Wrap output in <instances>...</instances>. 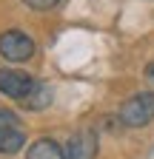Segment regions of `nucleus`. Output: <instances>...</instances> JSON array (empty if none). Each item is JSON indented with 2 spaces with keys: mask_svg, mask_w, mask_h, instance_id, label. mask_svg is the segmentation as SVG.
<instances>
[{
  "mask_svg": "<svg viewBox=\"0 0 154 159\" xmlns=\"http://www.w3.org/2000/svg\"><path fill=\"white\" fill-rule=\"evenodd\" d=\"M120 119L123 125L128 128H143L154 119V91H143V94H134L128 97L123 108H120Z\"/></svg>",
  "mask_w": 154,
  "mask_h": 159,
  "instance_id": "f257e3e1",
  "label": "nucleus"
},
{
  "mask_svg": "<svg viewBox=\"0 0 154 159\" xmlns=\"http://www.w3.org/2000/svg\"><path fill=\"white\" fill-rule=\"evenodd\" d=\"M146 80L154 85V63H148V66H146Z\"/></svg>",
  "mask_w": 154,
  "mask_h": 159,
  "instance_id": "9d476101",
  "label": "nucleus"
},
{
  "mask_svg": "<svg viewBox=\"0 0 154 159\" xmlns=\"http://www.w3.org/2000/svg\"><path fill=\"white\" fill-rule=\"evenodd\" d=\"M0 54L9 63H26V60L34 57V40L20 29L3 31L0 34Z\"/></svg>",
  "mask_w": 154,
  "mask_h": 159,
  "instance_id": "f03ea898",
  "label": "nucleus"
},
{
  "mask_svg": "<svg viewBox=\"0 0 154 159\" xmlns=\"http://www.w3.org/2000/svg\"><path fill=\"white\" fill-rule=\"evenodd\" d=\"M26 6H31V9H37V11H46V9H54L57 6V0H23Z\"/></svg>",
  "mask_w": 154,
  "mask_h": 159,
  "instance_id": "1a4fd4ad",
  "label": "nucleus"
},
{
  "mask_svg": "<svg viewBox=\"0 0 154 159\" xmlns=\"http://www.w3.org/2000/svg\"><path fill=\"white\" fill-rule=\"evenodd\" d=\"M34 83L37 80L23 74V71H14V68H3L0 71V91H3L6 97H12V99H20V102L31 94Z\"/></svg>",
  "mask_w": 154,
  "mask_h": 159,
  "instance_id": "7ed1b4c3",
  "label": "nucleus"
},
{
  "mask_svg": "<svg viewBox=\"0 0 154 159\" xmlns=\"http://www.w3.org/2000/svg\"><path fill=\"white\" fill-rule=\"evenodd\" d=\"M97 156V134L91 128H80L71 134L69 145H66V159H94Z\"/></svg>",
  "mask_w": 154,
  "mask_h": 159,
  "instance_id": "20e7f679",
  "label": "nucleus"
},
{
  "mask_svg": "<svg viewBox=\"0 0 154 159\" xmlns=\"http://www.w3.org/2000/svg\"><path fill=\"white\" fill-rule=\"evenodd\" d=\"M26 145V134L20 128H0V153H17Z\"/></svg>",
  "mask_w": 154,
  "mask_h": 159,
  "instance_id": "0eeeda50",
  "label": "nucleus"
},
{
  "mask_svg": "<svg viewBox=\"0 0 154 159\" xmlns=\"http://www.w3.org/2000/svg\"><path fill=\"white\" fill-rule=\"evenodd\" d=\"M26 159H66V151L54 142V139L43 136V139H37V142L29 148Z\"/></svg>",
  "mask_w": 154,
  "mask_h": 159,
  "instance_id": "39448f33",
  "label": "nucleus"
},
{
  "mask_svg": "<svg viewBox=\"0 0 154 159\" xmlns=\"http://www.w3.org/2000/svg\"><path fill=\"white\" fill-rule=\"evenodd\" d=\"M20 125V119H17V114L6 111V108H0V128H17Z\"/></svg>",
  "mask_w": 154,
  "mask_h": 159,
  "instance_id": "6e6552de",
  "label": "nucleus"
},
{
  "mask_svg": "<svg viewBox=\"0 0 154 159\" xmlns=\"http://www.w3.org/2000/svg\"><path fill=\"white\" fill-rule=\"evenodd\" d=\"M51 102V88L46 85V83H40V80H37L34 83V88H31V94L23 99V108H29V111H43L46 105Z\"/></svg>",
  "mask_w": 154,
  "mask_h": 159,
  "instance_id": "423d86ee",
  "label": "nucleus"
}]
</instances>
